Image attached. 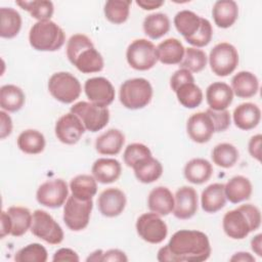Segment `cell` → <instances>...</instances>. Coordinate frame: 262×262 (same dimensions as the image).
Wrapping results in <instances>:
<instances>
[{
  "label": "cell",
  "instance_id": "obj_1",
  "mask_svg": "<svg viewBox=\"0 0 262 262\" xmlns=\"http://www.w3.org/2000/svg\"><path fill=\"white\" fill-rule=\"evenodd\" d=\"M210 255L211 246L207 234L200 230L181 229L159 250L157 259L160 262H203Z\"/></svg>",
  "mask_w": 262,
  "mask_h": 262
},
{
  "label": "cell",
  "instance_id": "obj_2",
  "mask_svg": "<svg viewBox=\"0 0 262 262\" xmlns=\"http://www.w3.org/2000/svg\"><path fill=\"white\" fill-rule=\"evenodd\" d=\"M67 56L83 74L100 72L104 66L101 54L95 49L92 41L83 34H75L69 39Z\"/></svg>",
  "mask_w": 262,
  "mask_h": 262
},
{
  "label": "cell",
  "instance_id": "obj_3",
  "mask_svg": "<svg viewBox=\"0 0 262 262\" xmlns=\"http://www.w3.org/2000/svg\"><path fill=\"white\" fill-rule=\"evenodd\" d=\"M261 225V212L252 204L242 205L223 216L222 226L225 234L233 239H243Z\"/></svg>",
  "mask_w": 262,
  "mask_h": 262
},
{
  "label": "cell",
  "instance_id": "obj_4",
  "mask_svg": "<svg viewBox=\"0 0 262 262\" xmlns=\"http://www.w3.org/2000/svg\"><path fill=\"white\" fill-rule=\"evenodd\" d=\"M66 41L63 30L52 20L37 21L29 33L30 45L38 51H56Z\"/></svg>",
  "mask_w": 262,
  "mask_h": 262
},
{
  "label": "cell",
  "instance_id": "obj_5",
  "mask_svg": "<svg viewBox=\"0 0 262 262\" xmlns=\"http://www.w3.org/2000/svg\"><path fill=\"white\" fill-rule=\"evenodd\" d=\"M152 97V87L144 78L126 80L120 87V102L129 110H139L146 106Z\"/></svg>",
  "mask_w": 262,
  "mask_h": 262
},
{
  "label": "cell",
  "instance_id": "obj_6",
  "mask_svg": "<svg viewBox=\"0 0 262 262\" xmlns=\"http://www.w3.org/2000/svg\"><path fill=\"white\" fill-rule=\"evenodd\" d=\"M48 90L56 100L68 104L79 98L82 87L79 80L71 73L58 72L49 78Z\"/></svg>",
  "mask_w": 262,
  "mask_h": 262
},
{
  "label": "cell",
  "instance_id": "obj_7",
  "mask_svg": "<svg viewBox=\"0 0 262 262\" xmlns=\"http://www.w3.org/2000/svg\"><path fill=\"white\" fill-rule=\"evenodd\" d=\"M209 63L215 75L226 77L233 73L238 64L237 50L230 43H219L211 49Z\"/></svg>",
  "mask_w": 262,
  "mask_h": 262
},
{
  "label": "cell",
  "instance_id": "obj_8",
  "mask_svg": "<svg viewBox=\"0 0 262 262\" xmlns=\"http://www.w3.org/2000/svg\"><path fill=\"white\" fill-rule=\"evenodd\" d=\"M92 208V200L82 201L72 194L68 196L63 207V222L69 229L80 231L87 227Z\"/></svg>",
  "mask_w": 262,
  "mask_h": 262
},
{
  "label": "cell",
  "instance_id": "obj_9",
  "mask_svg": "<svg viewBox=\"0 0 262 262\" xmlns=\"http://www.w3.org/2000/svg\"><path fill=\"white\" fill-rule=\"evenodd\" d=\"M71 113L79 117L85 129L90 132L103 129L110 121L108 108L98 106L92 102L79 101L71 107Z\"/></svg>",
  "mask_w": 262,
  "mask_h": 262
},
{
  "label": "cell",
  "instance_id": "obj_10",
  "mask_svg": "<svg viewBox=\"0 0 262 262\" xmlns=\"http://www.w3.org/2000/svg\"><path fill=\"white\" fill-rule=\"evenodd\" d=\"M31 232L50 245H58L63 241V230L53 217L44 210L33 213Z\"/></svg>",
  "mask_w": 262,
  "mask_h": 262
},
{
  "label": "cell",
  "instance_id": "obj_11",
  "mask_svg": "<svg viewBox=\"0 0 262 262\" xmlns=\"http://www.w3.org/2000/svg\"><path fill=\"white\" fill-rule=\"evenodd\" d=\"M127 62L137 71H147L158 61L156 46L146 39H136L131 42L126 51Z\"/></svg>",
  "mask_w": 262,
  "mask_h": 262
},
{
  "label": "cell",
  "instance_id": "obj_12",
  "mask_svg": "<svg viewBox=\"0 0 262 262\" xmlns=\"http://www.w3.org/2000/svg\"><path fill=\"white\" fill-rule=\"evenodd\" d=\"M136 231L143 241L149 244H160L167 237L168 227L160 215L150 212L138 217Z\"/></svg>",
  "mask_w": 262,
  "mask_h": 262
},
{
  "label": "cell",
  "instance_id": "obj_13",
  "mask_svg": "<svg viewBox=\"0 0 262 262\" xmlns=\"http://www.w3.org/2000/svg\"><path fill=\"white\" fill-rule=\"evenodd\" d=\"M69 196L68 184L64 180L57 178L42 183L36 193L37 202L48 208L61 207Z\"/></svg>",
  "mask_w": 262,
  "mask_h": 262
},
{
  "label": "cell",
  "instance_id": "obj_14",
  "mask_svg": "<svg viewBox=\"0 0 262 262\" xmlns=\"http://www.w3.org/2000/svg\"><path fill=\"white\" fill-rule=\"evenodd\" d=\"M84 91L90 102L106 107L115 99V88L113 84L103 77L87 79L84 84Z\"/></svg>",
  "mask_w": 262,
  "mask_h": 262
},
{
  "label": "cell",
  "instance_id": "obj_15",
  "mask_svg": "<svg viewBox=\"0 0 262 262\" xmlns=\"http://www.w3.org/2000/svg\"><path fill=\"white\" fill-rule=\"evenodd\" d=\"M55 135L64 144L77 143L85 133L82 121L73 113L62 115L55 124Z\"/></svg>",
  "mask_w": 262,
  "mask_h": 262
},
{
  "label": "cell",
  "instance_id": "obj_16",
  "mask_svg": "<svg viewBox=\"0 0 262 262\" xmlns=\"http://www.w3.org/2000/svg\"><path fill=\"white\" fill-rule=\"evenodd\" d=\"M186 131L192 141L205 143L211 139L215 129L210 116L206 112H199L191 115L187 120Z\"/></svg>",
  "mask_w": 262,
  "mask_h": 262
},
{
  "label": "cell",
  "instance_id": "obj_17",
  "mask_svg": "<svg viewBox=\"0 0 262 262\" xmlns=\"http://www.w3.org/2000/svg\"><path fill=\"white\" fill-rule=\"evenodd\" d=\"M125 193L116 187H110L104 189L97 199V206L99 212L105 217L119 216L126 207Z\"/></svg>",
  "mask_w": 262,
  "mask_h": 262
},
{
  "label": "cell",
  "instance_id": "obj_18",
  "mask_svg": "<svg viewBox=\"0 0 262 262\" xmlns=\"http://www.w3.org/2000/svg\"><path fill=\"white\" fill-rule=\"evenodd\" d=\"M198 211V193L191 186H182L174 196L173 214L176 218L185 220L191 218Z\"/></svg>",
  "mask_w": 262,
  "mask_h": 262
},
{
  "label": "cell",
  "instance_id": "obj_19",
  "mask_svg": "<svg viewBox=\"0 0 262 262\" xmlns=\"http://www.w3.org/2000/svg\"><path fill=\"white\" fill-rule=\"evenodd\" d=\"M207 103L211 110H226L233 100V92L231 87L224 82H214L210 84L206 90Z\"/></svg>",
  "mask_w": 262,
  "mask_h": 262
},
{
  "label": "cell",
  "instance_id": "obj_20",
  "mask_svg": "<svg viewBox=\"0 0 262 262\" xmlns=\"http://www.w3.org/2000/svg\"><path fill=\"white\" fill-rule=\"evenodd\" d=\"M91 172L96 181L102 184H108L119 179L122 172V166L116 159L100 158L93 163Z\"/></svg>",
  "mask_w": 262,
  "mask_h": 262
},
{
  "label": "cell",
  "instance_id": "obj_21",
  "mask_svg": "<svg viewBox=\"0 0 262 262\" xmlns=\"http://www.w3.org/2000/svg\"><path fill=\"white\" fill-rule=\"evenodd\" d=\"M147 206L151 212L160 216H167L173 212L174 195L169 188L158 186L150 190L147 198Z\"/></svg>",
  "mask_w": 262,
  "mask_h": 262
},
{
  "label": "cell",
  "instance_id": "obj_22",
  "mask_svg": "<svg viewBox=\"0 0 262 262\" xmlns=\"http://www.w3.org/2000/svg\"><path fill=\"white\" fill-rule=\"evenodd\" d=\"M125 143V135L119 129H108L95 140V149L100 155H118Z\"/></svg>",
  "mask_w": 262,
  "mask_h": 262
},
{
  "label": "cell",
  "instance_id": "obj_23",
  "mask_svg": "<svg viewBox=\"0 0 262 262\" xmlns=\"http://www.w3.org/2000/svg\"><path fill=\"white\" fill-rule=\"evenodd\" d=\"M232 116L235 126L247 131L258 126L261 119V111L256 104L245 102L234 108Z\"/></svg>",
  "mask_w": 262,
  "mask_h": 262
},
{
  "label": "cell",
  "instance_id": "obj_24",
  "mask_svg": "<svg viewBox=\"0 0 262 262\" xmlns=\"http://www.w3.org/2000/svg\"><path fill=\"white\" fill-rule=\"evenodd\" d=\"M212 15L215 25L221 29L231 27L238 16V6L233 0H219L216 1Z\"/></svg>",
  "mask_w": 262,
  "mask_h": 262
},
{
  "label": "cell",
  "instance_id": "obj_25",
  "mask_svg": "<svg viewBox=\"0 0 262 262\" xmlns=\"http://www.w3.org/2000/svg\"><path fill=\"white\" fill-rule=\"evenodd\" d=\"M157 57L164 64H179L183 59L185 48L176 38H168L156 47Z\"/></svg>",
  "mask_w": 262,
  "mask_h": 262
},
{
  "label": "cell",
  "instance_id": "obj_26",
  "mask_svg": "<svg viewBox=\"0 0 262 262\" xmlns=\"http://www.w3.org/2000/svg\"><path fill=\"white\" fill-rule=\"evenodd\" d=\"M231 89L239 98L253 97L259 89L258 78L248 71L238 72L231 79Z\"/></svg>",
  "mask_w": 262,
  "mask_h": 262
},
{
  "label": "cell",
  "instance_id": "obj_27",
  "mask_svg": "<svg viewBox=\"0 0 262 262\" xmlns=\"http://www.w3.org/2000/svg\"><path fill=\"white\" fill-rule=\"evenodd\" d=\"M251 181L242 175L230 178L226 184H224V192L226 200L232 204H237L243 201L249 200L252 194Z\"/></svg>",
  "mask_w": 262,
  "mask_h": 262
},
{
  "label": "cell",
  "instance_id": "obj_28",
  "mask_svg": "<svg viewBox=\"0 0 262 262\" xmlns=\"http://www.w3.org/2000/svg\"><path fill=\"white\" fill-rule=\"evenodd\" d=\"M225 204L226 196L224 192V184L212 183L203 190L201 195V205L205 212L216 213L220 211Z\"/></svg>",
  "mask_w": 262,
  "mask_h": 262
},
{
  "label": "cell",
  "instance_id": "obj_29",
  "mask_svg": "<svg viewBox=\"0 0 262 262\" xmlns=\"http://www.w3.org/2000/svg\"><path fill=\"white\" fill-rule=\"evenodd\" d=\"M184 177L193 184H203L207 182L213 173L212 164L202 158H195L188 161L183 170Z\"/></svg>",
  "mask_w": 262,
  "mask_h": 262
},
{
  "label": "cell",
  "instance_id": "obj_30",
  "mask_svg": "<svg viewBox=\"0 0 262 262\" xmlns=\"http://www.w3.org/2000/svg\"><path fill=\"white\" fill-rule=\"evenodd\" d=\"M132 169L134 170L135 177L142 183H151L158 180L163 174L162 164L152 156L143 158L138 161Z\"/></svg>",
  "mask_w": 262,
  "mask_h": 262
},
{
  "label": "cell",
  "instance_id": "obj_31",
  "mask_svg": "<svg viewBox=\"0 0 262 262\" xmlns=\"http://www.w3.org/2000/svg\"><path fill=\"white\" fill-rule=\"evenodd\" d=\"M26 96L24 91L12 84L3 85L0 88V106L10 113L19 111L25 104Z\"/></svg>",
  "mask_w": 262,
  "mask_h": 262
},
{
  "label": "cell",
  "instance_id": "obj_32",
  "mask_svg": "<svg viewBox=\"0 0 262 262\" xmlns=\"http://www.w3.org/2000/svg\"><path fill=\"white\" fill-rule=\"evenodd\" d=\"M21 16L11 7L0 8V36L5 39L14 38L20 31Z\"/></svg>",
  "mask_w": 262,
  "mask_h": 262
},
{
  "label": "cell",
  "instance_id": "obj_33",
  "mask_svg": "<svg viewBox=\"0 0 262 262\" xmlns=\"http://www.w3.org/2000/svg\"><path fill=\"white\" fill-rule=\"evenodd\" d=\"M7 213L11 220L10 234L12 236H21L31 228L33 215L28 208L12 206L7 209Z\"/></svg>",
  "mask_w": 262,
  "mask_h": 262
},
{
  "label": "cell",
  "instance_id": "obj_34",
  "mask_svg": "<svg viewBox=\"0 0 262 262\" xmlns=\"http://www.w3.org/2000/svg\"><path fill=\"white\" fill-rule=\"evenodd\" d=\"M18 148L28 155H37L44 150L45 137L38 130L28 129L23 131L16 140Z\"/></svg>",
  "mask_w": 262,
  "mask_h": 262
},
{
  "label": "cell",
  "instance_id": "obj_35",
  "mask_svg": "<svg viewBox=\"0 0 262 262\" xmlns=\"http://www.w3.org/2000/svg\"><path fill=\"white\" fill-rule=\"evenodd\" d=\"M72 194L82 201L92 200L97 192V183L93 176L81 174L74 177L70 182Z\"/></svg>",
  "mask_w": 262,
  "mask_h": 262
},
{
  "label": "cell",
  "instance_id": "obj_36",
  "mask_svg": "<svg viewBox=\"0 0 262 262\" xmlns=\"http://www.w3.org/2000/svg\"><path fill=\"white\" fill-rule=\"evenodd\" d=\"M144 34L152 40L160 39L170 30V19L165 13H151L145 16L143 24Z\"/></svg>",
  "mask_w": 262,
  "mask_h": 262
},
{
  "label": "cell",
  "instance_id": "obj_37",
  "mask_svg": "<svg viewBox=\"0 0 262 262\" xmlns=\"http://www.w3.org/2000/svg\"><path fill=\"white\" fill-rule=\"evenodd\" d=\"M202 17L190 10H181L174 16V26L176 30L185 38L194 35L201 26Z\"/></svg>",
  "mask_w": 262,
  "mask_h": 262
},
{
  "label": "cell",
  "instance_id": "obj_38",
  "mask_svg": "<svg viewBox=\"0 0 262 262\" xmlns=\"http://www.w3.org/2000/svg\"><path fill=\"white\" fill-rule=\"evenodd\" d=\"M180 104L187 108H194L203 101V91L194 81L181 84L175 91Z\"/></svg>",
  "mask_w": 262,
  "mask_h": 262
},
{
  "label": "cell",
  "instance_id": "obj_39",
  "mask_svg": "<svg viewBox=\"0 0 262 262\" xmlns=\"http://www.w3.org/2000/svg\"><path fill=\"white\" fill-rule=\"evenodd\" d=\"M130 0H108L104 4V15L106 19L115 25L125 23L129 17Z\"/></svg>",
  "mask_w": 262,
  "mask_h": 262
},
{
  "label": "cell",
  "instance_id": "obj_40",
  "mask_svg": "<svg viewBox=\"0 0 262 262\" xmlns=\"http://www.w3.org/2000/svg\"><path fill=\"white\" fill-rule=\"evenodd\" d=\"M213 163L221 168H231L238 160L237 148L230 143H219L212 150Z\"/></svg>",
  "mask_w": 262,
  "mask_h": 262
},
{
  "label": "cell",
  "instance_id": "obj_41",
  "mask_svg": "<svg viewBox=\"0 0 262 262\" xmlns=\"http://www.w3.org/2000/svg\"><path fill=\"white\" fill-rule=\"evenodd\" d=\"M16 4L23 9L27 10L31 16L38 19V21L50 20L54 11L53 3L47 0L17 1Z\"/></svg>",
  "mask_w": 262,
  "mask_h": 262
},
{
  "label": "cell",
  "instance_id": "obj_42",
  "mask_svg": "<svg viewBox=\"0 0 262 262\" xmlns=\"http://www.w3.org/2000/svg\"><path fill=\"white\" fill-rule=\"evenodd\" d=\"M207 60L208 57L205 51L195 47H188L185 48L183 59L179 66L181 69H186L190 73H199L207 66Z\"/></svg>",
  "mask_w": 262,
  "mask_h": 262
},
{
  "label": "cell",
  "instance_id": "obj_43",
  "mask_svg": "<svg viewBox=\"0 0 262 262\" xmlns=\"http://www.w3.org/2000/svg\"><path fill=\"white\" fill-rule=\"evenodd\" d=\"M47 258L46 249L38 243H33L21 248L14 256V260L17 262H46Z\"/></svg>",
  "mask_w": 262,
  "mask_h": 262
},
{
  "label": "cell",
  "instance_id": "obj_44",
  "mask_svg": "<svg viewBox=\"0 0 262 262\" xmlns=\"http://www.w3.org/2000/svg\"><path fill=\"white\" fill-rule=\"evenodd\" d=\"M212 36H213V29H212L211 23L207 18L202 17L199 31L191 37L185 38V41L190 45L194 46L195 48L196 47L199 48V47L207 46L210 43Z\"/></svg>",
  "mask_w": 262,
  "mask_h": 262
},
{
  "label": "cell",
  "instance_id": "obj_45",
  "mask_svg": "<svg viewBox=\"0 0 262 262\" xmlns=\"http://www.w3.org/2000/svg\"><path fill=\"white\" fill-rule=\"evenodd\" d=\"M151 156L150 149L142 143H131L124 150L123 159L126 166L132 168L138 161Z\"/></svg>",
  "mask_w": 262,
  "mask_h": 262
},
{
  "label": "cell",
  "instance_id": "obj_46",
  "mask_svg": "<svg viewBox=\"0 0 262 262\" xmlns=\"http://www.w3.org/2000/svg\"><path fill=\"white\" fill-rule=\"evenodd\" d=\"M206 113L210 116L215 132H223L230 126V114L227 110L223 111H214L208 108Z\"/></svg>",
  "mask_w": 262,
  "mask_h": 262
},
{
  "label": "cell",
  "instance_id": "obj_47",
  "mask_svg": "<svg viewBox=\"0 0 262 262\" xmlns=\"http://www.w3.org/2000/svg\"><path fill=\"white\" fill-rule=\"evenodd\" d=\"M190 81H194V78L192 76V74L186 70V69H179L177 70L170 79V87L172 88V90L175 92L176 89L183 83L186 82H190Z\"/></svg>",
  "mask_w": 262,
  "mask_h": 262
},
{
  "label": "cell",
  "instance_id": "obj_48",
  "mask_svg": "<svg viewBox=\"0 0 262 262\" xmlns=\"http://www.w3.org/2000/svg\"><path fill=\"white\" fill-rule=\"evenodd\" d=\"M52 261L54 262H60V261H79V256L77 253L69 248H61L57 250L52 258Z\"/></svg>",
  "mask_w": 262,
  "mask_h": 262
},
{
  "label": "cell",
  "instance_id": "obj_49",
  "mask_svg": "<svg viewBox=\"0 0 262 262\" xmlns=\"http://www.w3.org/2000/svg\"><path fill=\"white\" fill-rule=\"evenodd\" d=\"M0 138L4 139L9 136L12 131V121L9 115H7L4 111L0 112Z\"/></svg>",
  "mask_w": 262,
  "mask_h": 262
},
{
  "label": "cell",
  "instance_id": "obj_50",
  "mask_svg": "<svg viewBox=\"0 0 262 262\" xmlns=\"http://www.w3.org/2000/svg\"><path fill=\"white\" fill-rule=\"evenodd\" d=\"M261 139H262L261 134L254 135L251 137L249 144H248V149H249L250 155L257 161L261 160V148H260L261 147Z\"/></svg>",
  "mask_w": 262,
  "mask_h": 262
},
{
  "label": "cell",
  "instance_id": "obj_51",
  "mask_svg": "<svg viewBox=\"0 0 262 262\" xmlns=\"http://www.w3.org/2000/svg\"><path fill=\"white\" fill-rule=\"evenodd\" d=\"M107 262V261H128L127 256L124 252L118 249H111L106 252H103L101 257V262Z\"/></svg>",
  "mask_w": 262,
  "mask_h": 262
},
{
  "label": "cell",
  "instance_id": "obj_52",
  "mask_svg": "<svg viewBox=\"0 0 262 262\" xmlns=\"http://www.w3.org/2000/svg\"><path fill=\"white\" fill-rule=\"evenodd\" d=\"M11 232V220L7 213V211L1 212V229H0V236L1 238L5 237L7 234Z\"/></svg>",
  "mask_w": 262,
  "mask_h": 262
},
{
  "label": "cell",
  "instance_id": "obj_53",
  "mask_svg": "<svg viewBox=\"0 0 262 262\" xmlns=\"http://www.w3.org/2000/svg\"><path fill=\"white\" fill-rule=\"evenodd\" d=\"M136 4L144 10H152L164 5V1H155V0H137Z\"/></svg>",
  "mask_w": 262,
  "mask_h": 262
},
{
  "label": "cell",
  "instance_id": "obj_54",
  "mask_svg": "<svg viewBox=\"0 0 262 262\" xmlns=\"http://www.w3.org/2000/svg\"><path fill=\"white\" fill-rule=\"evenodd\" d=\"M251 248L255 254L259 257L262 256V234L258 233L251 241Z\"/></svg>",
  "mask_w": 262,
  "mask_h": 262
},
{
  "label": "cell",
  "instance_id": "obj_55",
  "mask_svg": "<svg viewBox=\"0 0 262 262\" xmlns=\"http://www.w3.org/2000/svg\"><path fill=\"white\" fill-rule=\"evenodd\" d=\"M230 261H235V262H255V258L247 252H238L235 253L231 258Z\"/></svg>",
  "mask_w": 262,
  "mask_h": 262
},
{
  "label": "cell",
  "instance_id": "obj_56",
  "mask_svg": "<svg viewBox=\"0 0 262 262\" xmlns=\"http://www.w3.org/2000/svg\"><path fill=\"white\" fill-rule=\"evenodd\" d=\"M102 254H103V251L102 250H96L94 251L93 253H91L89 255V257L86 259V261H95V262H98V261H101V257H102Z\"/></svg>",
  "mask_w": 262,
  "mask_h": 262
}]
</instances>
